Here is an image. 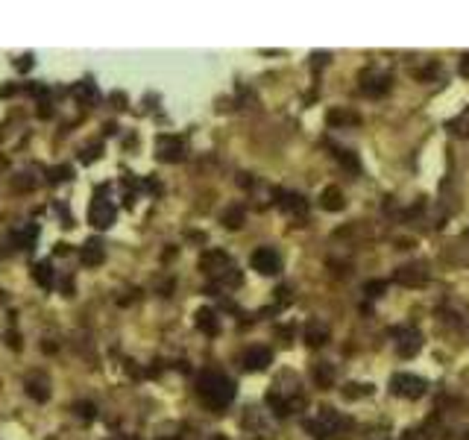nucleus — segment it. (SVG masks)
<instances>
[{
	"label": "nucleus",
	"instance_id": "nucleus-1",
	"mask_svg": "<svg viewBox=\"0 0 469 440\" xmlns=\"http://www.w3.org/2000/svg\"><path fill=\"white\" fill-rule=\"evenodd\" d=\"M196 394L203 397V402L214 411L226 408L235 399V382L226 373H217V370H203L200 379H196Z\"/></svg>",
	"mask_w": 469,
	"mask_h": 440
},
{
	"label": "nucleus",
	"instance_id": "nucleus-2",
	"mask_svg": "<svg viewBox=\"0 0 469 440\" xmlns=\"http://www.w3.org/2000/svg\"><path fill=\"white\" fill-rule=\"evenodd\" d=\"M106 185L94 194V200H91V206H88V224L91 226H97V229H109L112 224H115V206H112V200H106Z\"/></svg>",
	"mask_w": 469,
	"mask_h": 440
},
{
	"label": "nucleus",
	"instance_id": "nucleus-3",
	"mask_svg": "<svg viewBox=\"0 0 469 440\" xmlns=\"http://www.w3.org/2000/svg\"><path fill=\"white\" fill-rule=\"evenodd\" d=\"M343 426H347V420L340 417V414L334 408H320L317 420H305V429L314 434V437H329V434H337Z\"/></svg>",
	"mask_w": 469,
	"mask_h": 440
},
{
	"label": "nucleus",
	"instance_id": "nucleus-4",
	"mask_svg": "<svg viewBox=\"0 0 469 440\" xmlns=\"http://www.w3.org/2000/svg\"><path fill=\"white\" fill-rule=\"evenodd\" d=\"M390 390L402 399H419L426 394V379H419L413 373H396L390 379Z\"/></svg>",
	"mask_w": 469,
	"mask_h": 440
},
{
	"label": "nucleus",
	"instance_id": "nucleus-5",
	"mask_svg": "<svg viewBox=\"0 0 469 440\" xmlns=\"http://www.w3.org/2000/svg\"><path fill=\"white\" fill-rule=\"evenodd\" d=\"M390 83H393V77H390L387 70H379V68H369V70L361 73V91H364L367 97H381V94H387V91H390Z\"/></svg>",
	"mask_w": 469,
	"mask_h": 440
},
{
	"label": "nucleus",
	"instance_id": "nucleus-6",
	"mask_svg": "<svg viewBox=\"0 0 469 440\" xmlns=\"http://www.w3.org/2000/svg\"><path fill=\"white\" fill-rule=\"evenodd\" d=\"M253 271H258L261 276H276L282 271V256L273 250V247H258L250 258Z\"/></svg>",
	"mask_w": 469,
	"mask_h": 440
},
{
	"label": "nucleus",
	"instance_id": "nucleus-7",
	"mask_svg": "<svg viewBox=\"0 0 469 440\" xmlns=\"http://www.w3.org/2000/svg\"><path fill=\"white\" fill-rule=\"evenodd\" d=\"M393 337H396V352L402 358H413L419 350H423V335H419L413 326L393 329Z\"/></svg>",
	"mask_w": 469,
	"mask_h": 440
},
{
	"label": "nucleus",
	"instance_id": "nucleus-8",
	"mask_svg": "<svg viewBox=\"0 0 469 440\" xmlns=\"http://www.w3.org/2000/svg\"><path fill=\"white\" fill-rule=\"evenodd\" d=\"M229 267H235V264H232V258H229L226 250H209V253H203V258H200V271L209 273V276H214V279L223 276Z\"/></svg>",
	"mask_w": 469,
	"mask_h": 440
},
{
	"label": "nucleus",
	"instance_id": "nucleus-9",
	"mask_svg": "<svg viewBox=\"0 0 469 440\" xmlns=\"http://www.w3.org/2000/svg\"><path fill=\"white\" fill-rule=\"evenodd\" d=\"M393 282H399L405 288H423L428 282V271L423 264H402L396 273H393Z\"/></svg>",
	"mask_w": 469,
	"mask_h": 440
},
{
	"label": "nucleus",
	"instance_id": "nucleus-10",
	"mask_svg": "<svg viewBox=\"0 0 469 440\" xmlns=\"http://www.w3.org/2000/svg\"><path fill=\"white\" fill-rule=\"evenodd\" d=\"M156 150H159V159L162 162H182L185 159V144L176 135H159Z\"/></svg>",
	"mask_w": 469,
	"mask_h": 440
},
{
	"label": "nucleus",
	"instance_id": "nucleus-11",
	"mask_svg": "<svg viewBox=\"0 0 469 440\" xmlns=\"http://www.w3.org/2000/svg\"><path fill=\"white\" fill-rule=\"evenodd\" d=\"M270 364H273V352H270L267 347H250L243 352V367L250 373H261V370H267Z\"/></svg>",
	"mask_w": 469,
	"mask_h": 440
},
{
	"label": "nucleus",
	"instance_id": "nucleus-12",
	"mask_svg": "<svg viewBox=\"0 0 469 440\" xmlns=\"http://www.w3.org/2000/svg\"><path fill=\"white\" fill-rule=\"evenodd\" d=\"M273 194H276V203H279V209H282V211H288V214H300V217L308 211V203H305L302 194L282 191V188H276Z\"/></svg>",
	"mask_w": 469,
	"mask_h": 440
},
{
	"label": "nucleus",
	"instance_id": "nucleus-13",
	"mask_svg": "<svg viewBox=\"0 0 469 440\" xmlns=\"http://www.w3.org/2000/svg\"><path fill=\"white\" fill-rule=\"evenodd\" d=\"M106 258V250H103V243L97 241V238H88L85 243H83V250H80V261L85 264V267H97Z\"/></svg>",
	"mask_w": 469,
	"mask_h": 440
},
{
	"label": "nucleus",
	"instance_id": "nucleus-14",
	"mask_svg": "<svg viewBox=\"0 0 469 440\" xmlns=\"http://www.w3.org/2000/svg\"><path fill=\"white\" fill-rule=\"evenodd\" d=\"M194 323H196V329H200L203 335H217L220 332V320H217L214 308H196Z\"/></svg>",
	"mask_w": 469,
	"mask_h": 440
},
{
	"label": "nucleus",
	"instance_id": "nucleus-15",
	"mask_svg": "<svg viewBox=\"0 0 469 440\" xmlns=\"http://www.w3.org/2000/svg\"><path fill=\"white\" fill-rule=\"evenodd\" d=\"M329 337H332V332H329L326 323L311 320V323L305 326V344H308V347H326Z\"/></svg>",
	"mask_w": 469,
	"mask_h": 440
},
{
	"label": "nucleus",
	"instance_id": "nucleus-16",
	"mask_svg": "<svg viewBox=\"0 0 469 440\" xmlns=\"http://www.w3.org/2000/svg\"><path fill=\"white\" fill-rule=\"evenodd\" d=\"M320 206H323L326 211H343V206H347V197H343V191L337 185H329L323 194H320Z\"/></svg>",
	"mask_w": 469,
	"mask_h": 440
},
{
	"label": "nucleus",
	"instance_id": "nucleus-17",
	"mask_svg": "<svg viewBox=\"0 0 469 440\" xmlns=\"http://www.w3.org/2000/svg\"><path fill=\"white\" fill-rule=\"evenodd\" d=\"M38 241V226L36 224H27V226H21L12 232V243L18 250H33V243Z\"/></svg>",
	"mask_w": 469,
	"mask_h": 440
},
{
	"label": "nucleus",
	"instance_id": "nucleus-18",
	"mask_svg": "<svg viewBox=\"0 0 469 440\" xmlns=\"http://www.w3.org/2000/svg\"><path fill=\"white\" fill-rule=\"evenodd\" d=\"M73 97H77V103H83V106H94L100 94H97L94 80H80L77 85H73Z\"/></svg>",
	"mask_w": 469,
	"mask_h": 440
},
{
	"label": "nucleus",
	"instance_id": "nucleus-19",
	"mask_svg": "<svg viewBox=\"0 0 469 440\" xmlns=\"http://www.w3.org/2000/svg\"><path fill=\"white\" fill-rule=\"evenodd\" d=\"M9 185L18 194H27V191H36L38 188V177H36V170H18V174L9 179Z\"/></svg>",
	"mask_w": 469,
	"mask_h": 440
},
{
	"label": "nucleus",
	"instance_id": "nucleus-20",
	"mask_svg": "<svg viewBox=\"0 0 469 440\" xmlns=\"http://www.w3.org/2000/svg\"><path fill=\"white\" fill-rule=\"evenodd\" d=\"M311 376H314V382H317L320 387H323V390H329V387L334 384V367H332L329 361H320V364H314Z\"/></svg>",
	"mask_w": 469,
	"mask_h": 440
},
{
	"label": "nucleus",
	"instance_id": "nucleus-21",
	"mask_svg": "<svg viewBox=\"0 0 469 440\" xmlns=\"http://www.w3.org/2000/svg\"><path fill=\"white\" fill-rule=\"evenodd\" d=\"M27 394L36 402H47V397H51V390H47V379L44 376H30L27 379Z\"/></svg>",
	"mask_w": 469,
	"mask_h": 440
},
{
	"label": "nucleus",
	"instance_id": "nucleus-22",
	"mask_svg": "<svg viewBox=\"0 0 469 440\" xmlns=\"http://www.w3.org/2000/svg\"><path fill=\"white\" fill-rule=\"evenodd\" d=\"M243 220H246V211L241 206H229L223 214H220V224H223L226 229H241Z\"/></svg>",
	"mask_w": 469,
	"mask_h": 440
},
{
	"label": "nucleus",
	"instance_id": "nucleus-23",
	"mask_svg": "<svg viewBox=\"0 0 469 440\" xmlns=\"http://www.w3.org/2000/svg\"><path fill=\"white\" fill-rule=\"evenodd\" d=\"M33 276H36V282H38L41 288H53V285H56V273H53L51 261H38L36 271H33Z\"/></svg>",
	"mask_w": 469,
	"mask_h": 440
},
{
	"label": "nucleus",
	"instance_id": "nucleus-24",
	"mask_svg": "<svg viewBox=\"0 0 469 440\" xmlns=\"http://www.w3.org/2000/svg\"><path fill=\"white\" fill-rule=\"evenodd\" d=\"M358 115L355 112H347V109H332L329 112V124L332 127H347V124H358Z\"/></svg>",
	"mask_w": 469,
	"mask_h": 440
},
{
	"label": "nucleus",
	"instance_id": "nucleus-25",
	"mask_svg": "<svg viewBox=\"0 0 469 440\" xmlns=\"http://www.w3.org/2000/svg\"><path fill=\"white\" fill-rule=\"evenodd\" d=\"M373 394V384H358V382H349L343 387V397L347 399H358V397H369Z\"/></svg>",
	"mask_w": 469,
	"mask_h": 440
},
{
	"label": "nucleus",
	"instance_id": "nucleus-26",
	"mask_svg": "<svg viewBox=\"0 0 469 440\" xmlns=\"http://www.w3.org/2000/svg\"><path fill=\"white\" fill-rule=\"evenodd\" d=\"M387 290V282L384 279H373V282H367L364 285V293H367V297L369 300H376V297H381V293Z\"/></svg>",
	"mask_w": 469,
	"mask_h": 440
},
{
	"label": "nucleus",
	"instance_id": "nucleus-27",
	"mask_svg": "<svg viewBox=\"0 0 469 440\" xmlns=\"http://www.w3.org/2000/svg\"><path fill=\"white\" fill-rule=\"evenodd\" d=\"M217 282H220V285H226V288H238V285L243 282V276H241V271H238V267H229V271H226L223 276H220Z\"/></svg>",
	"mask_w": 469,
	"mask_h": 440
},
{
	"label": "nucleus",
	"instance_id": "nucleus-28",
	"mask_svg": "<svg viewBox=\"0 0 469 440\" xmlns=\"http://www.w3.org/2000/svg\"><path fill=\"white\" fill-rule=\"evenodd\" d=\"M73 414L83 420H94V405L91 402H73Z\"/></svg>",
	"mask_w": 469,
	"mask_h": 440
},
{
	"label": "nucleus",
	"instance_id": "nucleus-29",
	"mask_svg": "<svg viewBox=\"0 0 469 440\" xmlns=\"http://www.w3.org/2000/svg\"><path fill=\"white\" fill-rule=\"evenodd\" d=\"M402 440H431V434L423 426H416V429H405L402 431Z\"/></svg>",
	"mask_w": 469,
	"mask_h": 440
},
{
	"label": "nucleus",
	"instance_id": "nucleus-30",
	"mask_svg": "<svg viewBox=\"0 0 469 440\" xmlns=\"http://www.w3.org/2000/svg\"><path fill=\"white\" fill-rule=\"evenodd\" d=\"M68 177H70V164H59V167L51 170V177H47V179H51V182L56 185V182H65Z\"/></svg>",
	"mask_w": 469,
	"mask_h": 440
},
{
	"label": "nucleus",
	"instance_id": "nucleus-31",
	"mask_svg": "<svg viewBox=\"0 0 469 440\" xmlns=\"http://www.w3.org/2000/svg\"><path fill=\"white\" fill-rule=\"evenodd\" d=\"M100 153H103V144H100V141H94V144H88L85 150H83V162L88 164V162H94V159L100 156Z\"/></svg>",
	"mask_w": 469,
	"mask_h": 440
},
{
	"label": "nucleus",
	"instance_id": "nucleus-32",
	"mask_svg": "<svg viewBox=\"0 0 469 440\" xmlns=\"http://www.w3.org/2000/svg\"><path fill=\"white\" fill-rule=\"evenodd\" d=\"M15 68H18V70H30V68H33V56H21V59L15 62Z\"/></svg>",
	"mask_w": 469,
	"mask_h": 440
},
{
	"label": "nucleus",
	"instance_id": "nucleus-33",
	"mask_svg": "<svg viewBox=\"0 0 469 440\" xmlns=\"http://www.w3.org/2000/svg\"><path fill=\"white\" fill-rule=\"evenodd\" d=\"M460 73L469 77V53H463V59H460Z\"/></svg>",
	"mask_w": 469,
	"mask_h": 440
},
{
	"label": "nucleus",
	"instance_id": "nucleus-34",
	"mask_svg": "<svg viewBox=\"0 0 469 440\" xmlns=\"http://www.w3.org/2000/svg\"><path fill=\"white\" fill-rule=\"evenodd\" d=\"M373 440H387V437H373Z\"/></svg>",
	"mask_w": 469,
	"mask_h": 440
},
{
	"label": "nucleus",
	"instance_id": "nucleus-35",
	"mask_svg": "<svg viewBox=\"0 0 469 440\" xmlns=\"http://www.w3.org/2000/svg\"><path fill=\"white\" fill-rule=\"evenodd\" d=\"M214 440H223V437H214Z\"/></svg>",
	"mask_w": 469,
	"mask_h": 440
},
{
	"label": "nucleus",
	"instance_id": "nucleus-36",
	"mask_svg": "<svg viewBox=\"0 0 469 440\" xmlns=\"http://www.w3.org/2000/svg\"><path fill=\"white\" fill-rule=\"evenodd\" d=\"M130 440H135V437H130Z\"/></svg>",
	"mask_w": 469,
	"mask_h": 440
}]
</instances>
